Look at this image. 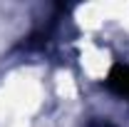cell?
<instances>
[{
    "label": "cell",
    "instance_id": "cell-1",
    "mask_svg": "<svg viewBox=\"0 0 129 127\" xmlns=\"http://www.w3.org/2000/svg\"><path fill=\"white\" fill-rule=\"evenodd\" d=\"M109 90L114 95L124 97L129 102V65H117L112 72H109V80H107Z\"/></svg>",
    "mask_w": 129,
    "mask_h": 127
}]
</instances>
